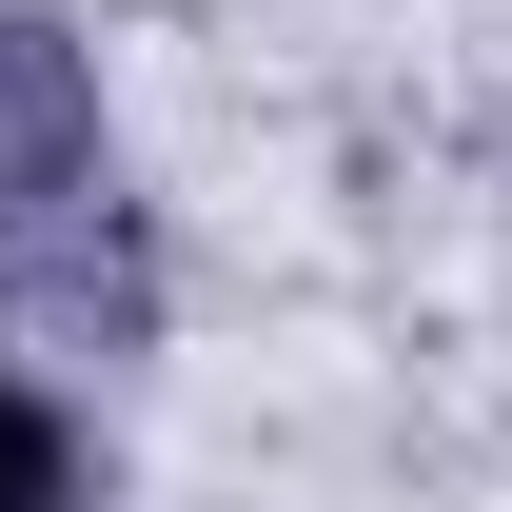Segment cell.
I'll return each mask as SVG.
<instances>
[{"instance_id": "1", "label": "cell", "mask_w": 512, "mask_h": 512, "mask_svg": "<svg viewBox=\"0 0 512 512\" xmlns=\"http://www.w3.org/2000/svg\"><path fill=\"white\" fill-rule=\"evenodd\" d=\"M0 256L40 276V316H138V237H119V138L60 20H0Z\"/></svg>"}, {"instance_id": "2", "label": "cell", "mask_w": 512, "mask_h": 512, "mask_svg": "<svg viewBox=\"0 0 512 512\" xmlns=\"http://www.w3.org/2000/svg\"><path fill=\"white\" fill-rule=\"evenodd\" d=\"M0 512H79V434H60V394H20V375H0Z\"/></svg>"}]
</instances>
